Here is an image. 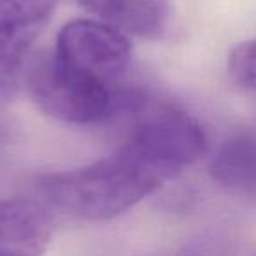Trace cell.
<instances>
[{
	"mask_svg": "<svg viewBox=\"0 0 256 256\" xmlns=\"http://www.w3.org/2000/svg\"><path fill=\"white\" fill-rule=\"evenodd\" d=\"M165 179L123 151L86 167L42 176L37 182L51 207L86 221L121 216L153 195Z\"/></svg>",
	"mask_w": 256,
	"mask_h": 256,
	"instance_id": "1",
	"label": "cell"
},
{
	"mask_svg": "<svg viewBox=\"0 0 256 256\" xmlns=\"http://www.w3.org/2000/svg\"><path fill=\"white\" fill-rule=\"evenodd\" d=\"M25 84L37 109L72 124H95L121 114L128 90L112 88L68 67L54 51L26 64Z\"/></svg>",
	"mask_w": 256,
	"mask_h": 256,
	"instance_id": "2",
	"label": "cell"
},
{
	"mask_svg": "<svg viewBox=\"0 0 256 256\" xmlns=\"http://www.w3.org/2000/svg\"><path fill=\"white\" fill-rule=\"evenodd\" d=\"M132 114L136 120L120 151L156 172L162 179L178 176L209 151L206 128L195 116L174 104H150L146 98Z\"/></svg>",
	"mask_w": 256,
	"mask_h": 256,
	"instance_id": "3",
	"label": "cell"
},
{
	"mask_svg": "<svg viewBox=\"0 0 256 256\" xmlns=\"http://www.w3.org/2000/svg\"><path fill=\"white\" fill-rule=\"evenodd\" d=\"M54 54L64 64L112 88H120L132 44L124 32L100 20H74L60 30Z\"/></svg>",
	"mask_w": 256,
	"mask_h": 256,
	"instance_id": "4",
	"label": "cell"
},
{
	"mask_svg": "<svg viewBox=\"0 0 256 256\" xmlns=\"http://www.w3.org/2000/svg\"><path fill=\"white\" fill-rule=\"evenodd\" d=\"M54 8L56 0H0V96L18 90L30 50Z\"/></svg>",
	"mask_w": 256,
	"mask_h": 256,
	"instance_id": "5",
	"label": "cell"
},
{
	"mask_svg": "<svg viewBox=\"0 0 256 256\" xmlns=\"http://www.w3.org/2000/svg\"><path fill=\"white\" fill-rule=\"evenodd\" d=\"M51 234L50 214L39 202L0 198V256H42Z\"/></svg>",
	"mask_w": 256,
	"mask_h": 256,
	"instance_id": "6",
	"label": "cell"
},
{
	"mask_svg": "<svg viewBox=\"0 0 256 256\" xmlns=\"http://www.w3.org/2000/svg\"><path fill=\"white\" fill-rule=\"evenodd\" d=\"M81 8L126 36L160 39L168 26L167 0H76Z\"/></svg>",
	"mask_w": 256,
	"mask_h": 256,
	"instance_id": "7",
	"label": "cell"
},
{
	"mask_svg": "<svg viewBox=\"0 0 256 256\" xmlns=\"http://www.w3.org/2000/svg\"><path fill=\"white\" fill-rule=\"evenodd\" d=\"M216 184L234 195H256V136L235 130L216 150L209 164Z\"/></svg>",
	"mask_w": 256,
	"mask_h": 256,
	"instance_id": "8",
	"label": "cell"
},
{
	"mask_svg": "<svg viewBox=\"0 0 256 256\" xmlns=\"http://www.w3.org/2000/svg\"><path fill=\"white\" fill-rule=\"evenodd\" d=\"M228 74L242 90L256 92V39L235 46L228 56Z\"/></svg>",
	"mask_w": 256,
	"mask_h": 256,
	"instance_id": "9",
	"label": "cell"
}]
</instances>
